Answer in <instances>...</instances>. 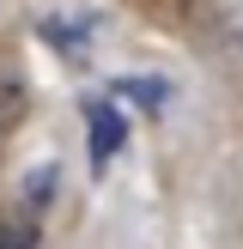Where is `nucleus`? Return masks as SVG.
Returning <instances> with one entry per match:
<instances>
[{"instance_id":"nucleus-3","label":"nucleus","mask_w":243,"mask_h":249,"mask_svg":"<svg viewBox=\"0 0 243 249\" xmlns=\"http://www.w3.org/2000/svg\"><path fill=\"white\" fill-rule=\"evenodd\" d=\"M18 116H24V91H18L12 79H0V134H6Z\"/></svg>"},{"instance_id":"nucleus-1","label":"nucleus","mask_w":243,"mask_h":249,"mask_svg":"<svg viewBox=\"0 0 243 249\" xmlns=\"http://www.w3.org/2000/svg\"><path fill=\"white\" fill-rule=\"evenodd\" d=\"M85 134H91V170H104L109 158L122 152V140H128V116H122L109 97H91V104H85Z\"/></svg>"},{"instance_id":"nucleus-2","label":"nucleus","mask_w":243,"mask_h":249,"mask_svg":"<svg viewBox=\"0 0 243 249\" xmlns=\"http://www.w3.org/2000/svg\"><path fill=\"white\" fill-rule=\"evenodd\" d=\"M213 6V24H219V36H225L231 49H243V0H207Z\"/></svg>"},{"instance_id":"nucleus-4","label":"nucleus","mask_w":243,"mask_h":249,"mask_svg":"<svg viewBox=\"0 0 243 249\" xmlns=\"http://www.w3.org/2000/svg\"><path fill=\"white\" fill-rule=\"evenodd\" d=\"M116 91H122V97H140V104H164V97H170L164 79H122Z\"/></svg>"}]
</instances>
